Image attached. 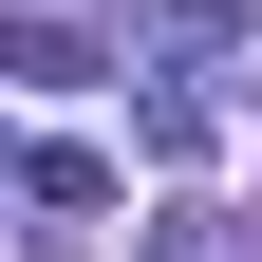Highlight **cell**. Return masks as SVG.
Returning <instances> with one entry per match:
<instances>
[{"mask_svg": "<svg viewBox=\"0 0 262 262\" xmlns=\"http://www.w3.org/2000/svg\"><path fill=\"white\" fill-rule=\"evenodd\" d=\"M0 75H19V94H75L94 75V19H0Z\"/></svg>", "mask_w": 262, "mask_h": 262, "instance_id": "1", "label": "cell"}, {"mask_svg": "<svg viewBox=\"0 0 262 262\" xmlns=\"http://www.w3.org/2000/svg\"><path fill=\"white\" fill-rule=\"evenodd\" d=\"M131 262H244V244H225V225L187 206V225H150V244H131Z\"/></svg>", "mask_w": 262, "mask_h": 262, "instance_id": "2", "label": "cell"}]
</instances>
